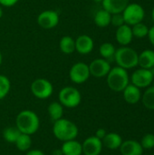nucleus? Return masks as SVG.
Returning a JSON list of instances; mask_svg holds the SVG:
<instances>
[{
  "label": "nucleus",
  "mask_w": 154,
  "mask_h": 155,
  "mask_svg": "<svg viewBox=\"0 0 154 155\" xmlns=\"http://www.w3.org/2000/svg\"><path fill=\"white\" fill-rule=\"evenodd\" d=\"M15 126L21 134L32 135L38 131L40 120L38 115L34 111L23 110L15 118Z\"/></svg>",
  "instance_id": "1"
},
{
  "label": "nucleus",
  "mask_w": 154,
  "mask_h": 155,
  "mask_svg": "<svg viewBox=\"0 0 154 155\" xmlns=\"http://www.w3.org/2000/svg\"><path fill=\"white\" fill-rule=\"evenodd\" d=\"M78 133L79 130L77 125L69 119L61 118L54 122L53 134L54 137L61 142L74 140L77 137Z\"/></svg>",
  "instance_id": "2"
},
{
  "label": "nucleus",
  "mask_w": 154,
  "mask_h": 155,
  "mask_svg": "<svg viewBox=\"0 0 154 155\" xmlns=\"http://www.w3.org/2000/svg\"><path fill=\"white\" fill-rule=\"evenodd\" d=\"M107 76V84L113 92H123L129 84V74L126 69L120 66L111 68Z\"/></svg>",
  "instance_id": "3"
},
{
  "label": "nucleus",
  "mask_w": 154,
  "mask_h": 155,
  "mask_svg": "<svg viewBox=\"0 0 154 155\" xmlns=\"http://www.w3.org/2000/svg\"><path fill=\"white\" fill-rule=\"evenodd\" d=\"M138 56L137 52L129 47V46H122L115 51L114 61L117 65L123 69H132L138 65Z\"/></svg>",
  "instance_id": "4"
},
{
  "label": "nucleus",
  "mask_w": 154,
  "mask_h": 155,
  "mask_svg": "<svg viewBox=\"0 0 154 155\" xmlns=\"http://www.w3.org/2000/svg\"><path fill=\"white\" fill-rule=\"evenodd\" d=\"M59 103L66 108H75L82 101V95L78 89L73 86H65L58 94Z\"/></svg>",
  "instance_id": "5"
},
{
  "label": "nucleus",
  "mask_w": 154,
  "mask_h": 155,
  "mask_svg": "<svg viewBox=\"0 0 154 155\" xmlns=\"http://www.w3.org/2000/svg\"><path fill=\"white\" fill-rule=\"evenodd\" d=\"M30 89L33 95L40 100H44L49 98L54 92V86L52 83L44 78L35 79L31 84Z\"/></svg>",
  "instance_id": "6"
},
{
  "label": "nucleus",
  "mask_w": 154,
  "mask_h": 155,
  "mask_svg": "<svg viewBox=\"0 0 154 155\" xmlns=\"http://www.w3.org/2000/svg\"><path fill=\"white\" fill-rule=\"evenodd\" d=\"M124 18V23L128 25H134L143 22L145 12L143 6L139 4H129L122 13Z\"/></svg>",
  "instance_id": "7"
},
{
  "label": "nucleus",
  "mask_w": 154,
  "mask_h": 155,
  "mask_svg": "<svg viewBox=\"0 0 154 155\" xmlns=\"http://www.w3.org/2000/svg\"><path fill=\"white\" fill-rule=\"evenodd\" d=\"M90 76L91 74H90L89 65L83 62L75 63L70 68L69 78L74 84H84L89 79Z\"/></svg>",
  "instance_id": "8"
},
{
  "label": "nucleus",
  "mask_w": 154,
  "mask_h": 155,
  "mask_svg": "<svg viewBox=\"0 0 154 155\" xmlns=\"http://www.w3.org/2000/svg\"><path fill=\"white\" fill-rule=\"evenodd\" d=\"M132 84L138 88H145L151 85L154 80L153 74L150 69H138L132 74Z\"/></svg>",
  "instance_id": "9"
},
{
  "label": "nucleus",
  "mask_w": 154,
  "mask_h": 155,
  "mask_svg": "<svg viewBox=\"0 0 154 155\" xmlns=\"http://www.w3.org/2000/svg\"><path fill=\"white\" fill-rule=\"evenodd\" d=\"M37 24L44 29H52L59 23V14L54 10H44L37 16Z\"/></svg>",
  "instance_id": "10"
},
{
  "label": "nucleus",
  "mask_w": 154,
  "mask_h": 155,
  "mask_svg": "<svg viewBox=\"0 0 154 155\" xmlns=\"http://www.w3.org/2000/svg\"><path fill=\"white\" fill-rule=\"evenodd\" d=\"M89 70L92 76L102 78L108 74L111 70V64L107 60L103 58H98L91 62L89 64Z\"/></svg>",
  "instance_id": "11"
},
{
  "label": "nucleus",
  "mask_w": 154,
  "mask_h": 155,
  "mask_svg": "<svg viewBox=\"0 0 154 155\" xmlns=\"http://www.w3.org/2000/svg\"><path fill=\"white\" fill-rule=\"evenodd\" d=\"M82 148L84 155H100L103 150V143L97 137L90 136L83 142Z\"/></svg>",
  "instance_id": "12"
},
{
  "label": "nucleus",
  "mask_w": 154,
  "mask_h": 155,
  "mask_svg": "<svg viewBox=\"0 0 154 155\" xmlns=\"http://www.w3.org/2000/svg\"><path fill=\"white\" fill-rule=\"evenodd\" d=\"M94 44L91 36L87 35H79L75 39V51L81 54H88L93 49Z\"/></svg>",
  "instance_id": "13"
},
{
  "label": "nucleus",
  "mask_w": 154,
  "mask_h": 155,
  "mask_svg": "<svg viewBox=\"0 0 154 155\" xmlns=\"http://www.w3.org/2000/svg\"><path fill=\"white\" fill-rule=\"evenodd\" d=\"M133 35L132 31V27L126 24L117 27L116 33H115V38L118 44H120L123 46L128 45L132 40H133Z\"/></svg>",
  "instance_id": "14"
},
{
  "label": "nucleus",
  "mask_w": 154,
  "mask_h": 155,
  "mask_svg": "<svg viewBox=\"0 0 154 155\" xmlns=\"http://www.w3.org/2000/svg\"><path fill=\"white\" fill-rule=\"evenodd\" d=\"M119 149L122 155H143V153L141 143L134 140H127L123 142Z\"/></svg>",
  "instance_id": "15"
},
{
  "label": "nucleus",
  "mask_w": 154,
  "mask_h": 155,
  "mask_svg": "<svg viewBox=\"0 0 154 155\" xmlns=\"http://www.w3.org/2000/svg\"><path fill=\"white\" fill-rule=\"evenodd\" d=\"M102 5L103 8L112 15L120 14L129 5V0H103Z\"/></svg>",
  "instance_id": "16"
},
{
  "label": "nucleus",
  "mask_w": 154,
  "mask_h": 155,
  "mask_svg": "<svg viewBox=\"0 0 154 155\" xmlns=\"http://www.w3.org/2000/svg\"><path fill=\"white\" fill-rule=\"evenodd\" d=\"M123 92V98H124L125 102L130 104H137L142 98V94H141L140 88L133 85V84H128Z\"/></svg>",
  "instance_id": "17"
},
{
  "label": "nucleus",
  "mask_w": 154,
  "mask_h": 155,
  "mask_svg": "<svg viewBox=\"0 0 154 155\" xmlns=\"http://www.w3.org/2000/svg\"><path fill=\"white\" fill-rule=\"evenodd\" d=\"M62 152L64 155H82L83 154V148L82 143L78 141L70 140L64 142L62 147Z\"/></svg>",
  "instance_id": "18"
},
{
  "label": "nucleus",
  "mask_w": 154,
  "mask_h": 155,
  "mask_svg": "<svg viewBox=\"0 0 154 155\" xmlns=\"http://www.w3.org/2000/svg\"><path fill=\"white\" fill-rule=\"evenodd\" d=\"M103 146L106 147L109 150H117L120 148L123 139L116 133H107L104 138L102 140Z\"/></svg>",
  "instance_id": "19"
},
{
  "label": "nucleus",
  "mask_w": 154,
  "mask_h": 155,
  "mask_svg": "<svg viewBox=\"0 0 154 155\" xmlns=\"http://www.w3.org/2000/svg\"><path fill=\"white\" fill-rule=\"evenodd\" d=\"M138 65L143 69H151L154 66V51L147 49L138 56Z\"/></svg>",
  "instance_id": "20"
},
{
  "label": "nucleus",
  "mask_w": 154,
  "mask_h": 155,
  "mask_svg": "<svg viewBox=\"0 0 154 155\" xmlns=\"http://www.w3.org/2000/svg\"><path fill=\"white\" fill-rule=\"evenodd\" d=\"M59 48L62 53L71 54L75 51V40L70 35L63 36L59 42Z\"/></svg>",
  "instance_id": "21"
},
{
  "label": "nucleus",
  "mask_w": 154,
  "mask_h": 155,
  "mask_svg": "<svg viewBox=\"0 0 154 155\" xmlns=\"http://www.w3.org/2000/svg\"><path fill=\"white\" fill-rule=\"evenodd\" d=\"M47 113L49 115V118L55 122L61 118H63L64 114V106L59 102H52L47 108Z\"/></svg>",
  "instance_id": "22"
},
{
  "label": "nucleus",
  "mask_w": 154,
  "mask_h": 155,
  "mask_svg": "<svg viewBox=\"0 0 154 155\" xmlns=\"http://www.w3.org/2000/svg\"><path fill=\"white\" fill-rule=\"evenodd\" d=\"M111 17H112V14H110L108 11L103 8L95 13L93 20L97 26L106 27L111 24Z\"/></svg>",
  "instance_id": "23"
},
{
  "label": "nucleus",
  "mask_w": 154,
  "mask_h": 155,
  "mask_svg": "<svg viewBox=\"0 0 154 155\" xmlns=\"http://www.w3.org/2000/svg\"><path fill=\"white\" fill-rule=\"evenodd\" d=\"M115 47L113 44L111 43H103V45H100L99 48V53L101 54V56L107 60L109 63L110 61L114 60V54H115Z\"/></svg>",
  "instance_id": "24"
},
{
  "label": "nucleus",
  "mask_w": 154,
  "mask_h": 155,
  "mask_svg": "<svg viewBox=\"0 0 154 155\" xmlns=\"http://www.w3.org/2000/svg\"><path fill=\"white\" fill-rule=\"evenodd\" d=\"M21 134V132L17 129L16 126H9L5 128L3 131V138L8 143H14L16 142L17 138Z\"/></svg>",
  "instance_id": "25"
},
{
  "label": "nucleus",
  "mask_w": 154,
  "mask_h": 155,
  "mask_svg": "<svg viewBox=\"0 0 154 155\" xmlns=\"http://www.w3.org/2000/svg\"><path fill=\"white\" fill-rule=\"evenodd\" d=\"M15 144L20 152H27L28 150H30V148L32 146L31 135L21 134L19 135V137L17 138L16 142L15 143Z\"/></svg>",
  "instance_id": "26"
},
{
  "label": "nucleus",
  "mask_w": 154,
  "mask_h": 155,
  "mask_svg": "<svg viewBox=\"0 0 154 155\" xmlns=\"http://www.w3.org/2000/svg\"><path fill=\"white\" fill-rule=\"evenodd\" d=\"M143 105L150 110H154V86L149 87L143 95Z\"/></svg>",
  "instance_id": "27"
},
{
  "label": "nucleus",
  "mask_w": 154,
  "mask_h": 155,
  "mask_svg": "<svg viewBox=\"0 0 154 155\" xmlns=\"http://www.w3.org/2000/svg\"><path fill=\"white\" fill-rule=\"evenodd\" d=\"M132 31H133V36H135L137 38H143V37L148 35L149 27L141 22V23H138V24L133 25Z\"/></svg>",
  "instance_id": "28"
},
{
  "label": "nucleus",
  "mask_w": 154,
  "mask_h": 155,
  "mask_svg": "<svg viewBox=\"0 0 154 155\" xmlns=\"http://www.w3.org/2000/svg\"><path fill=\"white\" fill-rule=\"evenodd\" d=\"M11 89V83L8 77L0 74V100L6 97Z\"/></svg>",
  "instance_id": "29"
},
{
  "label": "nucleus",
  "mask_w": 154,
  "mask_h": 155,
  "mask_svg": "<svg viewBox=\"0 0 154 155\" xmlns=\"http://www.w3.org/2000/svg\"><path fill=\"white\" fill-rule=\"evenodd\" d=\"M141 145L143 149L150 150L154 148V134H145L141 141Z\"/></svg>",
  "instance_id": "30"
},
{
  "label": "nucleus",
  "mask_w": 154,
  "mask_h": 155,
  "mask_svg": "<svg viewBox=\"0 0 154 155\" xmlns=\"http://www.w3.org/2000/svg\"><path fill=\"white\" fill-rule=\"evenodd\" d=\"M111 24L113 26H116V27H119V26L124 25L125 23H124V18H123V14L120 13V14H113V15H112Z\"/></svg>",
  "instance_id": "31"
},
{
  "label": "nucleus",
  "mask_w": 154,
  "mask_h": 155,
  "mask_svg": "<svg viewBox=\"0 0 154 155\" xmlns=\"http://www.w3.org/2000/svg\"><path fill=\"white\" fill-rule=\"evenodd\" d=\"M19 0H0V5L5 7H11L15 5Z\"/></svg>",
  "instance_id": "32"
},
{
  "label": "nucleus",
  "mask_w": 154,
  "mask_h": 155,
  "mask_svg": "<svg viewBox=\"0 0 154 155\" xmlns=\"http://www.w3.org/2000/svg\"><path fill=\"white\" fill-rule=\"evenodd\" d=\"M106 131L103 129V128H100V129H98L97 131H96V133H95V137H97L98 139H100V140H103V138H104V136L106 135Z\"/></svg>",
  "instance_id": "33"
},
{
  "label": "nucleus",
  "mask_w": 154,
  "mask_h": 155,
  "mask_svg": "<svg viewBox=\"0 0 154 155\" xmlns=\"http://www.w3.org/2000/svg\"><path fill=\"white\" fill-rule=\"evenodd\" d=\"M25 155H45V153L38 149H33V150H28L26 152Z\"/></svg>",
  "instance_id": "34"
},
{
  "label": "nucleus",
  "mask_w": 154,
  "mask_h": 155,
  "mask_svg": "<svg viewBox=\"0 0 154 155\" xmlns=\"http://www.w3.org/2000/svg\"><path fill=\"white\" fill-rule=\"evenodd\" d=\"M147 36L149 37V40H150L151 44L154 46V25L152 27L149 28V33H148Z\"/></svg>",
  "instance_id": "35"
},
{
  "label": "nucleus",
  "mask_w": 154,
  "mask_h": 155,
  "mask_svg": "<svg viewBox=\"0 0 154 155\" xmlns=\"http://www.w3.org/2000/svg\"><path fill=\"white\" fill-rule=\"evenodd\" d=\"M52 155H64L63 154V152H62V149H54L53 152H52Z\"/></svg>",
  "instance_id": "36"
},
{
  "label": "nucleus",
  "mask_w": 154,
  "mask_h": 155,
  "mask_svg": "<svg viewBox=\"0 0 154 155\" xmlns=\"http://www.w3.org/2000/svg\"><path fill=\"white\" fill-rule=\"evenodd\" d=\"M2 62H3V56H2V54H1V52H0V66H1V64H2Z\"/></svg>",
  "instance_id": "37"
},
{
  "label": "nucleus",
  "mask_w": 154,
  "mask_h": 155,
  "mask_svg": "<svg viewBox=\"0 0 154 155\" xmlns=\"http://www.w3.org/2000/svg\"><path fill=\"white\" fill-rule=\"evenodd\" d=\"M3 16V9H2V7L0 6V18Z\"/></svg>",
  "instance_id": "38"
},
{
  "label": "nucleus",
  "mask_w": 154,
  "mask_h": 155,
  "mask_svg": "<svg viewBox=\"0 0 154 155\" xmlns=\"http://www.w3.org/2000/svg\"><path fill=\"white\" fill-rule=\"evenodd\" d=\"M152 20L154 21V7L153 9H152Z\"/></svg>",
  "instance_id": "39"
},
{
  "label": "nucleus",
  "mask_w": 154,
  "mask_h": 155,
  "mask_svg": "<svg viewBox=\"0 0 154 155\" xmlns=\"http://www.w3.org/2000/svg\"><path fill=\"white\" fill-rule=\"evenodd\" d=\"M93 1H94L95 3H102L103 0H93Z\"/></svg>",
  "instance_id": "40"
},
{
  "label": "nucleus",
  "mask_w": 154,
  "mask_h": 155,
  "mask_svg": "<svg viewBox=\"0 0 154 155\" xmlns=\"http://www.w3.org/2000/svg\"><path fill=\"white\" fill-rule=\"evenodd\" d=\"M153 155H154V153H153Z\"/></svg>",
  "instance_id": "41"
}]
</instances>
